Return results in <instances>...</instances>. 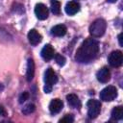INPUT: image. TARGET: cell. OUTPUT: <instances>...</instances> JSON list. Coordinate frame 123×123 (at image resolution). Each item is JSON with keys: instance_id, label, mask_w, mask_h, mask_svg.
<instances>
[{"instance_id": "obj_1", "label": "cell", "mask_w": 123, "mask_h": 123, "mask_svg": "<svg viewBox=\"0 0 123 123\" xmlns=\"http://www.w3.org/2000/svg\"><path fill=\"white\" fill-rule=\"evenodd\" d=\"M99 53V43L93 38H86L78 48L75 59L78 62L86 63L93 61Z\"/></svg>"}, {"instance_id": "obj_2", "label": "cell", "mask_w": 123, "mask_h": 123, "mask_svg": "<svg viewBox=\"0 0 123 123\" xmlns=\"http://www.w3.org/2000/svg\"><path fill=\"white\" fill-rule=\"evenodd\" d=\"M106 28H107L106 21L104 19H102V18H98V19L94 20L90 24V26H89V34L93 37H100L105 34Z\"/></svg>"}, {"instance_id": "obj_3", "label": "cell", "mask_w": 123, "mask_h": 123, "mask_svg": "<svg viewBox=\"0 0 123 123\" xmlns=\"http://www.w3.org/2000/svg\"><path fill=\"white\" fill-rule=\"evenodd\" d=\"M87 107V115L89 118H96L100 111H101V103L98 100L95 99H90L86 103Z\"/></svg>"}, {"instance_id": "obj_4", "label": "cell", "mask_w": 123, "mask_h": 123, "mask_svg": "<svg viewBox=\"0 0 123 123\" xmlns=\"http://www.w3.org/2000/svg\"><path fill=\"white\" fill-rule=\"evenodd\" d=\"M117 96V88L113 86H109L101 90L100 92V99L106 102L112 101Z\"/></svg>"}, {"instance_id": "obj_5", "label": "cell", "mask_w": 123, "mask_h": 123, "mask_svg": "<svg viewBox=\"0 0 123 123\" xmlns=\"http://www.w3.org/2000/svg\"><path fill=\"white\" fill-rule=\"evenodd\" d=\"M109 63L112 67H119L123 63V54L119 50L112 51L109 56Z\"/></svg>"}, {"instance_id": "obj_6", "label": "cell", "mask_w": 123, "mask_h": 123, "mask_svg": "<svg viewBox=\"0 0 123 123\" xmlns=\"http://www.w3.org/2000/svg\"><path fill=\"white\" fill-rule=\"evenodd\" d=\"M35 14L39 20L46 19L48 17V9H47V7L42 3L37 4L36 7H35Z\"/></svg>"}, {"instance_id": "obj_7", "label": "cell", "mask_w": 123, "mask_h": 123, "mask_svg": "<svg viewBox=\"0 0 123 123\" xmlns=\"http://www.w3.org/2000/svg\"><path fill=\"white\" fill-rule=\"evenodd\" d=\"M44 82H45L46 85H50V86H53L58 82V76H57V74L55 73V71L51 67L47 68L46 71H45Z\"/></svg>"}, {"instance_id": "obj_8", "label": "cell", "mask_w": 123, "mask_h": 123, "mask_svg": "<svg viewBox=\"0 0 123 123\" xmlns=\"http://www.w3.org/2000/svg\"><path fill=\"white\" fill-rule=\"evenodd\" d=\"M96 77H97V80L100 82V83H108L110 80H111V72L110 70L108 69V67H102L101 69H99L96 73Z\"/></svg>"}, {"instance_id": "obj_9", "label": "cell", "mask_w": 123, "mask_h": 123, "mask_svg": "<svg viewBox=\"0 0 123 123\" xmlns=\"http://www.w3.org/2000/svg\"><path fill=\"white\" fill-rule=\"evenodd\" d=\"M40 55L42 57V59L44 61H50L54 58L55 56V51H54V48L51 44H46L44 45V47L42 48L41 52H40Z\"/></svg>"}, {"instance_id": "obj_10", "label": "cell", "mask_w": 123, "mask_h": 123, "mask_svg": "<svg viewBox=\"0 0 123 123\" xmlns=\"http://www.w3.org/2000/svg\"><path fill=\"white\" fill-rule=\"evenodd\" d=\"M62 108H63V102L59 98L53 99L49 104V111L53 114L59 113L62 110Z\"/></svg>"}, {"instance_id": "obj_11", "label": "cell", "mask_w": 123, "mask_h": 123, "mask_svg": "<svg viewBox=\"0 0 123 123\" xmlns=\"http://www.w3.org/2000/svg\"><path fill=\"white\" fill-rule=\"evenodd\" d=\"M64 10L68 15H74L75 13H77L80 11V4L76 1H69L65 5Z\"/></svg>"}, {"instance_id": "obj_12", "label": "cell", "mask_w": 123, "mask_h": 123, "mask_svg": "<svg viewBox=\"0 0 123 123\" xmlns=\"http://www.w3.org/2000/svg\"><path fill=\"white\" fill-rule=\"evenodd\" d=\"M28 39H29V42L32 44V45H37L38 44L41 39H42V37L41 35L35 29H32L29 33H28Z\"/></svg>"}, {"instance_id": "obj_13", "label": "cell", "mask_w": 123, "mask_h": 123, "mask_svg": "<svg viewBox=\"0 0 123 123\" xmlns=\"http://www.w3.org/2000/svg\"><path fill=\"white\" fill-rule=\"evenodd\" d=\"M66 100H67V103L69 106H71L72 108H75V109H80L81 106H82V103L79 99V97L76 95V94H68L66 95Z\"/></svg>"}, {"instance_id": "obj_14", "label": "cell", "mask_w": 123, "mask_h": 123, "mask_svg": "<svg viewBox=\"0 0 123 123\" xmlns=\"http://www.w3.org/2000/svg\"><path fill=\"white\" fill-rule=\"evenodd\" d=\"M35 75V62L32 59L28 60L27 62V72H26V78L28 82H31Z\"/></svg>"}, {"instance_id": "obj_15", "label": "cell", "mask_w": 123, "mask_h": 123, "mask_svg": "<svg viewBox=\"0 0 123 123\" xmlns=\"http://www.w3.org/2000/svg\"><path fill=\"white\" fill-rule=\"evenodd\" d=\"M66 31H67V29L63 24H59L52 28L51 34L55 37H62L66 34Z\"/></svg>"}, {"instance_id": "obj_16", "label": "cell", "mask_w": 123, "mask_h": 123, "mask_svg": "<svg viewBox=\"0 0 123 123\" xmlns=\"http://www.w3.org/2000/svg\"><path fill=\"white\" fill-rule=\"evenodd\" d=\"M111 118L115 120H120L123 118V108L121 106L114 107L111 111Z\"/></svg>"}, {"instance_id": "obj_17", "label": "cell", "mask_w": 123, "mask_h": 123, "mask_svg": "<svg viewBox=\"0 0 123 123\" xmlns=\"http://www.w3.org/2000/svg\"><path fill=\"white\" fill-rule=\"evenodd\" d=\"M51 11L54 14H59L61 12V3L58 0H50Z\"/></svg>"}, {"instance_id": "obj_18", "label": "cell", "mask_w": 123, "mask_h": 123, "mask_svg": "<svg viewBox=\"0 0 123 123\" xmlns=\"http://www.w3.org/2000/svg\"><path fill=\"white\" fill-rule=\"evenodd\" d=\"M35 110H36V106H35L34 104H31V103H30V104L26 105V106L22 109V112H23L24 114H30V113L34 112Z\"/></svg>"}, {"instance_id": "obj_19", "label": "cell", "mask_w": 123, "mask_h": 123, "mask_svg": "<svg viewBox=\"0 0 123 123\" xmlns=\"http://www.w3.org/2000/svg\"><path fill=\"white\" fill-rule=\"evenodd\" d=\"M55 60H56V62H57L60 66H63V65L65 64V62H66L65 58H64L62 55H61V54H56V55H55Z\"/></svg>"}, {"instance_id": "obj_20", "label": "cell", "mask_w": 123, "mask_h": 123, "mask_svg": "<svg viewBox=\"0 0 123 123\" xmlns=\"http://www.w3.org/2000/svg\"><path fill=\"white\" fill-rule=\"evenodd\" d=\"M74 121V116L72 115V114H65L62 118H61L60 119V121L59 122H67V123H72Z\"/></svg>"}, {"instance_id": "obj_21", "label": "cell", "mask_w": 123, "mask_h": 123, "mask_svg": "<svg viewBox=\"0 0 123 123\" xmlns=\"http://www.w3.org/2000/svg\"><path fill=\"white\" fill-rule=\"evenodd\" d=\"M28 98H29V92H27V91H23V92L19 95V98H18L19 103H20V104L24 103L26 100H28Z\"/></svg>"}, {"instance_id": "obj_22", "label": "cell", "mask_w": 123, "mask_h": 123, "mask_svg": "<svg viewBox=\"0 0 123 123\" xmlns=\"http://www.w3.org/2000/svg\"><path fill=\"white\" fill-rule=\"evenodd\" d=\"M43 89H44V92H45V93H50V92L52 91V86H50V85H46V84H45Z\"/></svg>"}, {"instance_id": "obj_23", "label": "cell", "mask_w": 123, "mask_h": 123, "mask_svg": "<svg viewBox=\"0 0 123 123\" xmlns=\"http://www.w3.org/2000/svg\"><path fill=\"white\" fill-rule=\"evenodd\" d=\"M0 115H2V116H6L7 115V111H6L5 108L3 106H1V105H0Z\"/></svg>"}, {"instance_id": "obj_24", "label": "cell", "mask_w": 123, "mask_h": 123, "mask_svg": "<svg viewBox=\"0 0 123 123\" xmlns=\"http://www.w3.org/2000/svg\"><path fill=\"white\" fill-rule=\"evenodd\" d=\"M118 41H119V45L122 46L123 45V42H122V33H120L118 35Z\"/></svg>"}, {"instance_id": "obj_25", "label": "cell", "mask_w": 123, "mask_h": 123, "mask_svg": "<svg viewBox=\"0 0 123 123\" xmlns=\"http://www.w3.org/2000/svg\"><path fill=\"white\" fill-rule=\"evenodd\" d=\"M108 2H110V3H115L117 0H107Z\"/></svg>"}]
</instances>
